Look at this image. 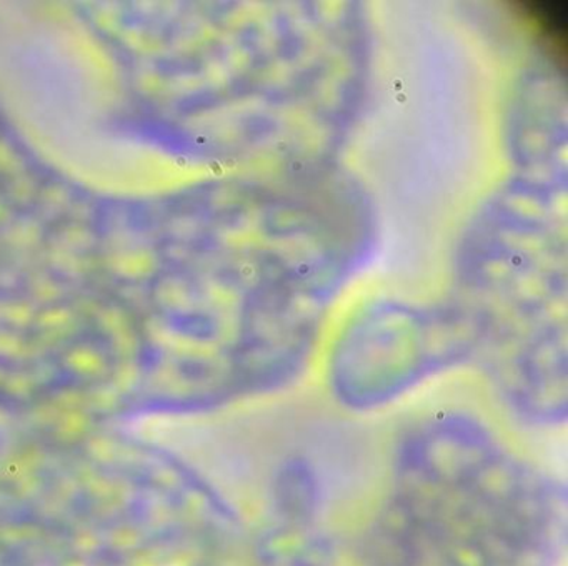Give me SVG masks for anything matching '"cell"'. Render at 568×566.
<instances>
[{
	"instance_id": "4",
	"label": "cell",
	"mask_w": 568,
	"mask_h": 566,
	"mask_svg": "<svg viewBox=\"0 0 568 566\" xmlns=\"http://www.w3.org/2000/svg\"><path fill=\"white\" fill-rule=\"evenodd\" d=\"M462 355L450 313L382 306L342 343L332 376L335 393L345 405L371 410Z\"/></svg>"
},
{
	"instance_id": "3",
	"label": "cell",
	"mask_w": 568,
	"mask_h": 566,
	"mask_svg": "<svg viewBox=\"0 0 568 566\" xmlns=\"http://www.w3.org/2000/svg\"><path fill=\"white\" fill-rule=\"evenodd\" d=\"M457 309L464 343L520 418L557 425L568 413L567 279L554 246L471 253L460 272Z\"/></svg>"
},
{
	"instance_id": "2",
	"label": "cell",
	"mask_w": 568,
	"mask_h": 566,
	"mask_svg": "<svg viewBox=\"0 0 568 566\" xmlns=\"http://www.w3.org/2000/svg\"><path fill=\"white\" fill-rule=\"evenodd\" d=\"M244 526L189 469L114 495L0 488V566H257Z\"/></svg>"
},
{
	"instance_id": "1",
	"label": "cell",
	"mask_w": 568,
	"mask_h": 566,
	"mask_svg": "<svg viewBox=\"0 0 568 566\" xmlns=\"http://www.w3.org/2000/svg\"><path fill=\"white\" fill-rule=\"evenodd\" d=\"M567 496L554 476L464 413L402 438L375 566H558Z\"/></svg>"
}]
</instances>
